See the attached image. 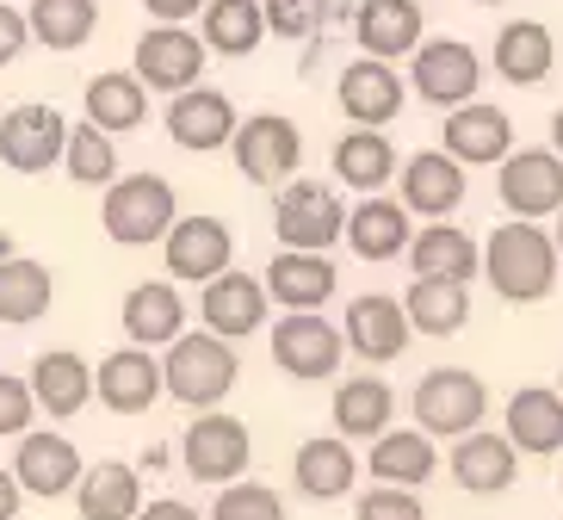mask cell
I'll return each mask as SVG.
<instances>
[{"label":"cell","instance_id":"6da1fadb","mask_svg":"<svg viewBox=\"0 0 563 520\" xmlns=\"http://www.w3.org/2000/svg\"><path fill=\"white\" fill-rule=\"evenodd\" d=\"M558 261H563L558 242L527 218L496 223L489 242H483V273H489L496 298L508 303H545L558 291Z\"/></svg>","mask_w":563,"mask_h":520},{"label":"cell","instance_id":"7a4b0ae2","mask_svg":"<svg viewBox=\"0 0 563 520\" xmlns=\"http://www.w3.org/2000/svg\"><path fill=\"white\" fill-rule=\"evenodd\" d=\"M235 378H242V359H235V347L223 335L199 329V335H174V341H167L162 385H167V397H174V403L217 409L235 390Z\"/></svg>","mask_w":563,"mask_h":520},{"label":"cell","instance_id":"3957f363","mask_svg":"<svg viewBox=\"0 0 563 520\" xmlns=\"http://www.w3.org/2000/svg\"><path fill=\"white\" fill-rule=\"evenodd\" d=\"M106 235L118 248H150L174 230L180 218V199H174V180L162 174H131V180H112L106 186Z\"/></svg>","mask_w":563,"mask_h":520},{"label":"cell","instance_id":"277c9868","mask_svg":"<svg viewBox=\"0 0 563 520\" xmlns=\"http://www.w3.org/2000/svg\"><path fill=\"white\" fill-rule=\"evenodd\" d=\"M409 409H415V428H421V434L459 440V434H471V428H483L489 390H483L477 372H464V366H433V372H421V385H415Z\"/></svg>","mask_w":563,"mask_h":520},{"label":"cell","instance_id":"5b68a950","mask_svg":"<svg viewBox=\"0 0 563 520\" xmlns=\"http://www.w3.org/2000/svg\"><path fill=\"white\" fill-rule=\"evenodd\" d=\"M273 230H279L285 248L329 254L341 242V230H347V204L322 180H285L279 199H273Z\"/></svg>","mask_w":563,"mask_h":520},{"label":"cell","instance_id":"8992f818","mask_svg":"<svg viewBox=\"0 0 563 520\" xmlns=\"http://www.w3.org/2000/svg\"><path fill=\"white\" fill-rule=\"evenodd\" d=\"M254 458V440H249V421L223 416V409H199V421L180 434V465L186 477H199V484H235Z\"/></svg>","mask_w":563,"mask_h":520},{"label":"cell","instance_id":"52a82bcc","mask_svg":"<svg viewBox=\"0 0 563 520\" xmlns=\"http://www.w3.org/2000/svg\"><path fill=\"white\" fill-rule=\"evenodd\" d=\"M341 353H347V341H341V329H334L322 310H285V317L273 322V366H279L285 378H298V385L334 378Z\"/></svg>","mask_w":563,"mask_h":520},{"label":"cell","instance_id":"ba28073f","mask_svg":"<svg viewBox=\"0 0 563 520\" xmlns=\"http://www.w3.org/2000/svg\"><path fill=\"white\" fill-rule=\"evenodd\" d=\"M230 155H235V168H242V180L285 186L291 174H298V162H303V136H298V124H291L285 112H254L249 124H235Z\"/></svg>","mask_w":563,"mask_h":520},{"label":"cell","instance_id":"9c48e42d","mask_svg":"<svg viewBox=\"0 0 563 520\" xmlns=\"http://www.w3.org/2000/svg\"><path fill=\"white\" fill-rule=\"evenodd\" d=\"M409 81L415 93L428 106H440V112H452V106L464 100H477V87H483V56L464 44V37H421L415 44V63H409Z\"/></svg>","mask_w":563,"mask_h":520},{"label":"cell","instance_id":"30bf717a","mask_svg":"<svg viewBox=\"0 0 563 520\" xmlns=\"http://www.w3.org/2000/svg\"><path fill=\"white\" fill-rule=\"evenodd\" d=\"M501 204H508L514 218H558L563 211V155L558 150H508L501 155Z\"/></svg>","mask_w":563,"mask_h":520},{"label":"cell","instance_id":"8fae6325","mask_svg":"<svg viewBox=\"0 0 563 520\" xmlns=\"http://www.w3.org/2000/svg\"><path fill=\"white\" fill-rule=\"evenodd\" d=\"M63 143H68V118L56 106H13L0 112V162L13 174H51L63 162Z\"/></svg>","mask_w":563,"mask_h":520},{"label":"cell","instance_id":"7c38bea8","mask_svg":"<svg viewBox=\"0 0 563 520\" xmlns=\"http://www.w3.org/2000/svg\"><path fill=\"white\" fill-rule=\"evenodd\" d=\"M162 124L186 155H211V150H230V136L242 118H235L230 93H217V87H180V93H167Z\"/></svg>","mask_w":563,"mask_h":520},{"label":"cell","instance_id":"4fadbf2b","mask_svg":"<svg viewBox=\"0 0 563 520\" xmlns=\"http://www.w3.org/2000/svg\"><path fill=\"white\" fill-rule=\"evenodd\" d=\"M205 44L199 32H180V25H155V32L136 37V81L155 87V93H180V87H199L205 81Z\"/></svg>","mask_w":563,"mask_h":520},{"label":"cell","instance_id":"5bb4252c","mask_svg":"<svg viewBox=\"0 0 563 520\" xmlns=\"http://www.w3.org/2000/svg\"><path fill=\"white\" fill-rule=\"evenodd\" d=\"M93 397H100L112 416H143V409H155L167 397L162 385V359H155L150 347H118L100 359V372H93Z\"/></svg>","mask_w":563,"mask_h":520},{"label":"cell","instance_id":"9a60e30c","mask_svg":"<svg viewBox=\"0 0 563 520\" xmlns=\"http://www.w3.org/2000/svg\"><path fill=\"white\" fill-rule=\"evenodd\" d=\"M81 453H75V440L68 434H51V428H37V434H19V453H13V477L25 496H44V502H56V496H75V484H81Z\"/></svg>","mask_w":563,"mask_h":520},{"label":"cell","instance_id":"2e32d148","mask_svg":"<svg viewBox=\"0 0 563 520\" xmlns=\"http://www.w3.org/2000/svg\"><path fill=\"white\" fill-rule=\"evenodd\" d=\"M162 254H167V273L174 279H217V273L235 261V235L223 218H174V230L162 235Z\"/></svg>","mask_w":563,"mask_h":520},{"label":"cell","instance_id":"e0dca14e","mask_svg":"<svg viewBox=\"0 0 563 520\" xmlns=\"http://www.w3.org/2000/svg\"><path fill=\"white\" fill-rule=\"evenodd\" d=\"M334 100H341V112H347L353 124H372V131H384V124H390V118L402 112L409 87H402L397 63L360 56V63L341 68V81H334Z\"/></svg>","mask_w":563,"mask_h":520},{"label":"cell","instance_id":"ac0fdd59","mask_svg":"<svg viewBox=\"0 0 563 520\" xmlns=\"http://www.w3.org/2000/svg\"><path fill=\"white\" fill-rule=\"evenodd\" d=\"M266 303H273V298H266L261 279H249V273L223 267L217 279H205L199 317H205V329H211V335L242 341V335H254V329H266Z\"/></svg>","mask_w":563,"mask_h":520},{"label":"cell","instance_id":"d6986e66","mask_svg":"<svg viewBox=\"0 0 563 520\" xmlns=\"http://www.w3.org/2000/svg\"><path fill=\"white\" fill-rule=\"evenodd\" d=\"M341 341H347L360 359L384 366V359H402V353H409L415 329H409V317H402V303H397V298H384V291H365V298L347 303Z\"/></svg>","mask_w":563,"mask_h":520},{"label":"cell","instance_id":"ffe728a7","mask_svg":"<svg viewBox=\"0 0 563 520\" xmlns=\"http://www.w3.org/2000/svg\"><path fill=\"white\" fill-rule=\"evenodd\" d=\"M471 192L464 180V162H452L446 150H421L402 162V204H409V218H452Z\"/></svg>","mask_w":563,"mask_h":520},{"label":"cell","instance_id":"44dd1931","mask_svg":"<svg viewBox=\"0 0 563 520\" xmlns=\"http://www.w3.org/2000/svg\"><path fill=\"white\" fill-rule=\"evenodd\" d=\"M514 150V118L501 106H483V100H464L446 112V155L464 162V168H489Z\"/></svg>","mask_w":563,"mask_h":520},{"label":"cell","instance_id":"7402d4cb","mask_svg":"<svg viewBox=\"0 0 563 520\" xmlns=\"http://www.w3.org/2000/svg\"><path fill=\"white\" fill-rule=\"evenodd\" d=\"M514 477H520V453H514L508 434H489V428L459 434V446H452V484L459 489L501 496V489H514Z\"/></svg>","mask_w":563,"mask_h":520},{"label":"cell","instance_id":"603a6c76","mask_svg":"<svg viewBox=\"0 0 563 520\" xmlns=\"http://www.w3.org/2000/svg\"><path fill=\"white\" fill-rule=\"evenodd\" d=\"M421 32H428L421 0H360V13H353V37H360V51L378 56V63L415 56Z\"/></svg>","mask_w":563,"mask_h":520},{"label":"cell","instance_id":"cb8c5ba5","mask_svg":"<svg viewBox=\"0 0 563 520\" xmlns=\"http://www.w3.org/2000/svg\"><path fill=\"white\" fill-rule=\"evenodd\" d=\"M334 261L329 254H303V248H279L273 254V267L261 273V286L273 303H285V310H322V303L334 298Z\"/></svg>","mask_w":563,"mask_h":520},{"label":"cell","instance_id":"d4e9b609","mask_svg":"<svg viewBox=\"0 0 563 520\" xmlns=\"http://www.w3.org/2000/svg\"><path fill=\"white\" fill-rule=\"evenodd\" d=\"M347 248L360 254V261H397V254H409V204L402 199H378V192H365L360 204L347 211Z\"/></svg>","mask_w":563,"mask_h":520},{"label":"cell","instance_id":"484cf974","mask_svg":"<svg viewBox=\"0 0 563 520\" xmlns=\"http://www.w3.org/2000/svg\"><path fill=\"white\" fill-rule=\"evenodd\" d=\"M32 403L37 409H51L56 421L68 416H81L87 403H93V366H87L81 353H68V347H51V353H37L32 359Z\"/></svg>","mask_w":563,"mask_h":520},{"label":"cell","instance_id":"4316f807","mask_svg":"<svg viewBox=\"0 0 563 520\" xmlns=\"http://www.w3.org/2000/svg\"><path fill=\"white\" fill-rule=\"evenodd\" d=\"M118 322H124V335H131V347H167L174 335H186V303L180 291L167 286V279H143V286L124 291V310H118Z\"/></svg>","mask_w":563,"mask_h":520},{"label":"cell","instance_id":"83f0119b","mask_svg":"<svg viewBox=\"0 0 563 520\" xmlns=\"http://www.w3.org/2000/svg\"><path fill=\"white\" fill-rule=\"evenodd\" d=\"M291 484H298V496H310V502H334V496H347V489L360 484V458H353V446L341 434L303 440L298 458H291Z\"/></svg>","mask_w":563,"mask_h":520},{"label":"cell","instance_id":"f1b7e54d","mask_svg":"<svg viewBox=\"0 0 563 520\" xmlns=\"http://www.w3.org/2000/svg\"><path fill=\"white\" fill-rule=\"evenodd\" d=\"M75 508H81V520H136V508H143V477H136V465H124V458L87 465L81 484H75Z\"/></svg>","mask_w":563,"mask_h":520},{"label":"cell","instance_id":"f546056e","mask_svg":"<svg viewBox=\"0 0 563 520\" xmlns=\"http://www.w3.org/2000/svg\"><path fill=\"white\" fill-rule=\"evenodd\" d=\"M365 471L378 477V484H397V489H421L440 471V453H433V434H421V428H384L378 440H372V458H365Z\"/></svg>","mask_w":563,"mask_h":520},{"label":"cell","instance_id":"4dcf8cb0","mask_svg":"<svg viewBox=\"0 0 563 520\" xmlns=\"http://www.w3.org/2000/svg\"><path fill=\"white\" fill-rule=\"evenodd\" d=\"M508 440L514 453H563V397L545 385H527L508 397Z\"/></svg>","mask_w":563,"mask_h":520},{"label":"cell","instance_id":"1f68e13d","mask_svg":"<svg viewBox=\"0 0 563 520\" xmlns=\"http://www.w3.org/2000/svg\"><path fill=\"white\" fill-rule=\"evenodd\" d=\"M409 267H415V279H459L464 286L483 267V248L464 230H446V218H440L433 230L409 235Z\"/></svg>","mask_w":563,"mask_h":520},{"label":"cell","instance_id":"d6a6232c","mask_svg":"<svg viewBox=\"0 0 563 520\" xmlns=\"http://www.w3.org/2000/svg\"><path fill=\"white\" fill-rule=\"evenodd\" d=\"M266 37V13L254 0H205L199 7V44L211 56H254Z\"/></svg>","mask_w":563,"mask_h":520},{"label":"cell","instance_id":"836d02e7","mask_svg":"<svg viewBox=\"0 0 563 520\" xmlns=\"http://www.w3.org/2000/svg\"><path fill=\"white\" fill-rule=\"evenodd\" d=\"M56 298V273L44 261H25V254H0V322H37Z\"/></svg>","mask_w":563,"mask_h":520},{"label":"cell","instance_id":"e575fe53","mask_svg":"<svg viewBox=\"0 0 563 520\" xmlns=\"http://www.w3.org/2000/svg\"><path fill=\"white\" fill-rule=\"evenodd\" d=\"M551 63H558V44H551V32L539 25V19H514V25H501L496 37V75L514 87H539L551 75Z\"/></svg>","mask_w":563,"mask_h":520},{"label":"cell","instance_id":"d590c367","mask_svg":"<svg viewBox=\"0 0 563 520\" xmlns=\"http://www.w3.org/2000/svg\"><path fill=\"white\" fill-rule=\"evenodd\" d=\"M329 162H334V180H347L353 192H384L390 174H397V150H390V136L372 131V124H360V131L341 136Z\"/></svg>","mask_w":563,"mask_h":520},{"label":"cell","instance_id":"8d00e7d4","mask_svg":"<svg viewBox=\"0 0 563 520\" xmlns=\"http://www.w3.org/2000/svg\"><path fill=\"white\" fill-rule=\"evenodd\" d=\"M143 118H150V87L136 81V75L106 68V75L87 81V124H100L106 136H118V131H136Z\"/></svg>","mask_w":563,"mask_h":520},{"label":"cell","instance_id":"74e56055","mask_svg":"<svg viewBox=\"0 0 563 520\" xmlns=\"http://www.w3.org/2000/svg\"><path fill=\"white\" fill-rule=\"evenodd\" d=\"M402 317H409L415 335H459L471 322V291L459 279H415L409 298H402Z\"/></svg>","mask_w":563,"mask_h":520},{"label":"cell","instance_id":"f35d334b","mask_svg":"<svg viewBox=\"0 0 563 520\" xmlns=\"http://www.w3.org/2000/svg\"><path fill=\"white\" fill-rule=\"evenodd\" d=\"M390 409H397V397H390L384 378H347V385L334 390V428H341V440H378L390 428Z\"/></svg>","mask_w":563,"mask_h":520},{"label":"cell","instance_id":"ab89813d","mask_svg":"<svg viewBox=\"0 0 563 520\" xmlns=\"http://www.w3.org/2000/svg\"><path fill=\"white\" fill-rule=\"evenodd\" d=\"M25 25H32V44H44V51H81L100 25V7L93 0H32Z\"/></svg>","mask_w":563,"mask_h":520},{"label":"cell","instance_id":"60d3db41","mask_svg":"<svg viewBox=\"0 0 563 520\" xmlns=\"http://www.w3.org/2000/svg\"><path fill=\"white\" fill-rule=\"evenodd\" d=\"M63 168L75 186H112L118 180V143L100 131V124H68V143H63Z\"/></svg>","mask_w":563,"mask_h":520},{"label":"cell","instance_id":"b9f144b4","mask_svg":"<svg viewBox=\"0 0 563 520\" xmlns=\"http://www.w3.org/2000/svg\"><path fill=\"white\" fill-rule=\"evenodd\" d=\"M211 520H285V496H279V489H266V484L235 477V484L217 489Z\"/></svg>","mask_w":563,"mask_h":520},{"label":"cell","instance_id":"7bdbcfd3","mask_svg":"<svg viewBox=\"0 0 563 520\" xmlns=\"http://www.w3.org/2000/svg\"><path fill=\"white\" fill-rule=\"evenodd\" d=\"M353 520H428V508H421V496H415V489L378 484V489H365V496H360Z\"/></svg>","mask_w":563,"mask_h":520},{"label":"cell","instance_id":"ee69618b","mask_svg":"<svg viewBox=\"0 0 563 520\" xmlns=\"http://www.w3.org/2000/svg\"><path fill=\"white\" fill-rule=\"evenodd\" d=\"M261 13H266V32L273 37H291L298 44V37H310L322 25V0H266Z\"/></svg>","mask_w":563,"mask_h":520},{"label":"cell","instance_id":"f6af8a7d","mask_svg":"<svg viewBox=\"0 0 563 520\" xmlns=\"http://www.w3.org/2000/svg\"><path fill=\"white\" fill-rule=\"evenodd\" d=\"M32 385H25V378H7V372H0V434H25V428H32Z\"/></svg>","mask_w":563,"mask_h":520},{"label":"cell","instance_id":"bcb514c9","mask_svg":"<svg viewBox=\"0 0 563 520\" xmlns=\"http://www.w3.org/2000/svg\"><path fill=\"white\" fill-rule=\"evenodd\" d=\"M25 44H32V25H25V13L0 0V68H13L19 56H25Z\"/></svg>","mask_w":563,"mask_h":520},{"label":"cell","instance_id":"7dc6e473","mask_svg":"<svg viewBox=\"0 0 563 520\" xmlns=\"http://www.w3.org/2000/svg\"><path fill=\"white\" fill-rule=\"evenodd\" d=\"M205 0H143V13L150 19H162V25H180V19H192Z\"/></svg>","mask_w":563,"mask_h":520},{"label":"cell","instance_id":"c3c4849f","mask_svg":"<svg viewBox=\"0 0 563 520\" xmlns=\"http://www.w3.org/2000/svg\"><path fill=\"white\" fill-rule=\"evenodd\" d=\"M136 520H199V508H186V502H174V496H162V502L136 508Z\"/></svg>","mask_w":563,"mask_h":520},{"label":"cell","instance_id":"681fc988","mask_svg":"<svg viewBox=\"0 0 563 520\" xmlns=\"http://www.w3.org/2000/svg\"><path fill=\"white\" fill-rule=\"evenodd\" d=\"M19 502H25V489H19L13 465H0V520H13V515H19Z\"/></svg>","mask_w":563,"mask_h":520},{"label":"cell","instance_id":"f907efd6","mask_svg":"<svg viewBox=\"0 0 563 520\" xmlns=\"http://www.w3.org/2000/svg\"><path fill=\"white\" fill-rule=\"evenodd\" d=\"M551 150L563 155V106H558V118H551Z\"/></svg>","mask_w":563,"mask_h":520},{"label":"cell","instance_id":"816d5d0a","mask_svg":"<svg viewBox=\"0 0 563 520\" xmlns=\"http://www.w3.org/2000/svg\"><path fill=\"white\" fill-rule=\"evenodd\" d=\"M551 242H558V254H563V211H558V235H551Z\"/></svg>","mask_w":563,"mask_h":520},{"label":"cell","instance_id":"f5cc1de1","mask_svg":"<svg viewBox=\"0 0 563 520\" xmlns=\"http://www.w3.org/2000/svg\"><path fill=\"white\" fill-rule=\"evenodd\" d=\"M477 7H501V0H477Z\"/></svg>","mask_w":563,"mask_h":520},{"label":"cell","instance_id":"db71d44e","mask_svg":"<svg viewBox=\"0 0 563 520\" xmlns=\"http://www.w3.org/2000/svg\"><path fill=\"white\" fill-rule=\"evenodd\" d=\"M558 397H563V372H558Z\"/></svg>","mask_w":563,"mask_h":520}]
</instances>
